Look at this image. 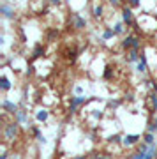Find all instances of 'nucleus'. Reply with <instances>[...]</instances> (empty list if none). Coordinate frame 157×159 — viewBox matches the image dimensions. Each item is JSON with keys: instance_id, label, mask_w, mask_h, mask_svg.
I'll return each instance as SVG.
<instances>
[{"instance_id": "obj_16", "label": "nucleus", "mask_w": 157, "mask_h": 159, "mask_svg": "<svg viewBox=\"0 0 157 159\" xmlns=\"http://www.w3.org/2000/svg\"><path fill=\"white\" fill-rule=\"evenodd\" d=\"M113 32L117 35H122L123 32H125V23L123 21H117L115 25H113Z\"/></svg>"}, {"instance_id": "obj_7", "label": "nucleus", "mask_w": 157, "mask_h": 159, "mask_svg": "<svg viewBox=\"0 0 157 159\" xmlns=\"http://www.w3.org/2000/svg\"><path fill=\"white\" fill-rule=\"evenodd\" d=\"M132 18H134V12H132V9L127 6H123L122 7V21L129 27L131 23H132Z\"/></svg>"}, {"instance_id": "obj_4", "label": "nucleus", "mask_w": 157, "mask_h": 159, "mask_svg": "<svg viewBox=\"0 0 157 159\" xmlns=\"http://www.w3.org/2000/svg\"><path fill=\"white\" fill-rule=\"evenodd\" d=\"M88 101H90V97H87V96H74V97H71V102H69V111L74 113L79 106L87 104Z\"/></svg>"}, {"instance_id": "obj_25", "label": "nucleus", "mask_w": 157, "mask_h": 159, "mask_svg": "<svg viewBox=\"0 0 157 159\" xmlns=\"http://www.w3.org/2000/svg\"><path fill=\"white\" fill-rule=\"evenodd\" d=\"M50 4H51V6H56V7H58V6L62 4V0H50Z\"/></svg>"}, {"instance_id": "obj_30", "label": "nucleus", "mask_w": 157, "mask_h": 159, "mask_svg": "<svg viewBox=\"0 0 157 159\" xmlns=\"http://www.w3.org/2000/svg\"><path fill=\"white\" fill-rule=\"evenodd\" d=\"M74 159H88V157H87V156H76Z\"/></svg>"}, {"instance_id": "obj_3", "label": "nucleus", "mask_w": 157, "mask_h": 159, "mask_svg": "<svg viewBox=\"0 0 157 159\" xmlns=\"http://www.w3.org/2000/svg\"><path fill=\"white\" fill-rule=\"evenodd\" d=\"M140 37H136V35H127V37H123L122 39V48L123 50H140Z\"/></svg>"}, {"instance_id": "obj_21", "label": "nucleus", "mask_w": 157, "mask_h": 159, "mask_svg": "<svg viewBox=\"0 0 157 159\" xmlns=\"http://www.w3.org/2000/svg\"><path fill=\"white\" fill-rule=\"evenodd\" d=\"M148 133H154V134H157V113H155V119H154V122L148 125Z\"/></svg>"}, {"instance_id": "obj_26", "label": "nucleus", "mask_w": 157, "mask_h": 159, "mask_svg": "<svg viewBox=\"0 0 157 159\" xmlns=\"http://www.w3.org/2000/svg\"><path fill=\"white\" fill-rule=\"evenodd\" d=\"M140 2H141V0H129V4H131V6H132V7L140 6Z\"/></svg>"}, {"instance_id": "obj_17", "label": "nucleus", "mask_w": 157, "mask_h": 159, "mask_svg": "<svg viewBox=\"0 0 157 159\" xmlns=\"http://www.w3.org/2000/svg\"><path fill=\"white\" fill-rule=\"evenodd\" d=\"M143 143H145V145H155V134H154V133H145Z\"/></svg>"}, {"instance_id": "obj_29", "label": "nucleus", "mask_w": 157, "mask_h": 159, "mask_svg": "<svg viewBox=\"0 0 157 159\" xmlns=\"http://www.w3.org/2000/svg\"><path fill=\"white\" fill-rule=\"evenodd\" d=\"M0 159H9V154H6V152H4L2 156H0Z\"/></svg>"}, {"instance_id": "obj_32", "label": "nucleus", "mask_w": 157, "mask_h": 159, "mask_svg": "<svg viewBox=\"0 0 157 159\" xmlns=\"http://www.w3.org/2000/svg\"><path fill=\"white\" fill-rule=\"evenodd\" d=\"M83 2H87V0H83Z\"/></svg>"}, {"instance_id": "obj_22", "label": "nucleus", "mask_w": 157, "mask_h": 159, "mask_svg": "<svg viewBox=\"0 0 157 159\" xmlns=\"http://www.w3.org/2000/svg\"><path fill=\"white\" fill-rule=\"evenodd\" d=\"M120 140H123V136H122V134H113V136H110V138H108V142H110V143H118Z\"/></svg>"}, {"instance_id": "obj_1", "label": "nucleus", "mask_w": 157, "mask_h": 159, "mask_svg": "<svg viewBox=\"0 0 157 159\" xmlns=\"http://www.w3.org/2000/svg\"><path fill=\"white\" fill-rule=\"evenodd\" d=\"M157 157V145H141L140 150L129 156V159H155Z\"/></svg>"}, {"instance_id": "obj_13", "label": "nucleus", "mask_w": 157, "mask_h": 159, "mask_svg": "<svg viewBox=\"0 0 157 159\" xmlns=\"http://www.w3.org/2000/svg\"><path fill=\"white\" fill-rule=\"evenodd\" d=\"M16 122L18 124H28V115L25 110H18V113H16Z\"/></svg>"}, {"instance_id": "obj_19", "label": "nucleus", "mask_w": 157, "mask_h": 159, "mask_svg": "<svg viewBox=\"0 0 157 159\" xmlns=\"http://www.w3.org/2000/svg\"><path fill=\"white\" fill-rule=\"evenodd\" d=\"M43 55H44V48H43V44H37L35 46V50H34V53H32V57L39 58V57H43Z\"/></svg>"}, {"instance_id": "obj_27", "label": "nucleus", "mask_w": 157, "mask_h": 159, "mask_svg": "<svg viewBox=\"0 0 157 159\" xmlns=\"http://www.w3.org/2000/svg\"><path fill=\"white\" fill-rule=\"evenodd\" d=\"M37 142H39V143H46V136H44V134L37 136Z\"/></svg>"}, {"instance_id": "obj_20", "label": "nucleus", "mask_w": 157, "mask_h": 159, "mask_svg": "<svg viewBox=\"0 0 157 159\" xmlns=\"http://www.w3.org/2000/svg\"><path fill=\"white\" fill-rule=\"evenodd\" d=\"M90 115H92V119L94 120H101L102 117H104V113H102L101 110H92V113Z\"/></svg>"}, {"instance_id": "obj_10", "label": "nucleus", "mask_w": 157, "mask_h": 159, "mask_svg": "<svg viewBox=\"0 0 157 159\" xmlns=\"http://www.w3.org/2000/svg\"><path fill=\"white\" fill-rule=\"evenodd\" d=\"M146 69H148V66H146V55H145V53H141L140 62L136 64V73H138V74H145Z\"/></svg>"}, {"instance_id": "obj_2", "label": "nucleus", "mask_w": 157, "mask_h": 159, "mask_svg": "<svg viewBox=\"0 0 157 159\" xmlns=\"http://www.w3.org/2000/svg\"><path fill=\"white\" fill-rule=\"evenodd\" d=\"M18 133H20V124L18 122L4 125V138H6V142H12L18 136Z\"/></svg>"}, {"instance_id": "obj_8", "label": "nucleus", "mask_w": 157, "mask_h": 159, "mask_svg": "<svg viewBox=\"0 0 157 159\" xmlns=\"http://www.w3.org/2000/svg\"><path fill=\"white\" fill-rule=\"evenodd\" d=\"M2 108H4V111H7V113H18V104H14L12 101H9V99H2Z\"/></svg>"}, {"instance_id": "obj_28", "label": "nucleus", "mask_w": 157, "mask_h": 159, "mask_svg": "<svg viewBox=\"0 0 157 159\" xmlns=\"http://www.w3.org/2000/svg\"><path fill=\"white\" fill-rule=\"evenodd\" d=\"M32 73H34V66H30V67L27 69V74H28V76H30V74H32Z\"/></svg>"}, {"instance_id": "obj_6", "label": "nucleus", "mask_w": 157, "mask_h": 159, "mask_svg": "<svg viewBox=\"0 0 157 159\" xmlns=\"http://www.w3.org/2000/svg\"><path fill=\"white\" fill-rule=\"evenodd\" d=\"M71 18H73V27L76 30H83L85 27H87V20H85L79 12H73V16Z\"/></svg>"}, {"instance_id": "obj_9", "label": "nucleus", "mask_w": 157, "mask_h": 159, "mask_svg": "<svg viewBox=\"0 0 157 159\" xmlns=\"http://www.w3.org/2000/svg\"><path fill=\"white\" fill-rule=\"evenodd\" d=\"M140 140H141L140 134H125L123 140H122V143H123V147H132V145H136Z\"/></svg>"}, {"instance_id": "obj_12", "label": "nucleus", "mask_w": 157, "mask_h": 159, "mask_svg": "<svg viewBox=\"0 0 157 159\" xmlns=\"http://www.w3.org/2000/svg\"><path fill=\"white\" fill-rule=\"evenodd\" d=\"M127 55H129V57H127V62H131V64H138L140 62V58H141L140 50H131Z\"/></svg>"}, {"instance_id": "obj_24", "label": "nucleus", "mask_w": 157, "mask_h": 159, "mask_svg": "<svg viewBox=\"0 0 157 159\" xmlns=\"http://www.w3.org/2000/svg\"><path fill=\"white\" fill-rule=\"evenodd\" d=\"M108 2H110L113 7H118V6H120V0H108Z\"/></svg>"}, {"instance_id": "obj_18", "label": "nucleus", "mask_w": 157, "mask_h": 159, "mask_svg": "<svg viewBox=\"0 0 157 159\" xmlns=\"http://www.w3.org/2000/svg\"><path fill=\"white\" fill-rule=\"evenodd\" d=\"M115 32H113V29H104V32H102V41H110L115 37Z\"/></svg>"}, {"instance_id": "obj_15", "label": "nucleus", "mask_w": 157, "mask_h": 159, "mask_svg": "<svg viewBox=\"0 0 157 159\" xmlns=\"http://www.w3.org/2000/svg\"><path fill=\"white\" fill-rule=\"evenodd\" d=\"M12 87V83H11V80L7 78V76H0V89L4 92H7L9 89Z\"/></svg>"}, {"instance_id": "obj_14", "label": "nucleus", "mask_w": 157, "mask_h": 159, "mask_svg": "<svg viewBox=\"0 0 157 159\" xmlns=\"http://www.w3.org/2000/svg\"><path fill=\"white\" fill-rule=\"evenodd\" d=\"M92 14H94V18H102L104 16V6L102 4H96L92 7Z\"/></svg>"}, {"instance_id": "obj_11", "label": "nucleus", "mask_w": 157, "mask_h": 159, "mask_svg": "<svg viewBox=\"0 0 157 159\" xmlns=\"http://www.w3.org/2000/svg\"><path fill=\"white\" fill-rule=\"evenodd\" d=\"M50 119V111H48V110H44V108H41V110H37V111H35V120H37V122H46V120Z\"/></svg>"}, {"instance_id": "obj_31", "label": "nucleus", "mask_w": 157, "mask_h": 159, "mask_svg": "<svg viewBox=\"0 0 157 159\" xmlns=\"http://www.w3.org/2000/svg\"><path fill=\"white\" fill-rule=\"evenodd\" d=\"M125 2H129V0H120V4H125Z\"/></svg>"}, {"instance_id": "obj_23", "label": "nucleus", "mask_w": 157, "mask_h": 159, "mask_svg": "<svg viewBox=\"0 0 157 159\" xmlns=\"http://www.w3.org/2000/svg\"><path fill=\"white\" fill-rule=\"evenodd\" d=\"M74 92H76V96H83V87L76 85V87H74Z\"/></svg>"}, {"instance_id": "obj_5", "label": "nucleus", "mask_w": 157, "mask_h": 159, "mask_svg": "<svg viewBox=\"0 0 157 159\" xmlns=\"http://www.w3.org/2000/svg\"><path fill=\"white\" fill-rule=\"evenodd\" d=\"M0 12H2V16L6 18V20H14V16H16L14 7H12L11 4H7V2H2V6H0Z\"/></svg>"}]
</instances>
